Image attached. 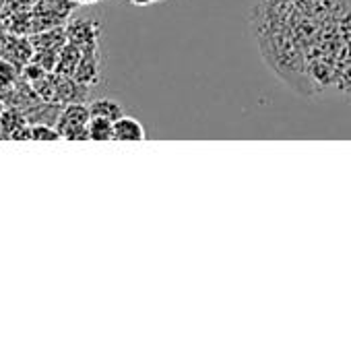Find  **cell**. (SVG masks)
Wrapping results in <instances>:
<instances>
[{
	"label": "cell",
	"mask_w": 351,
	"mask_h": 353,
	"mask_svg": "<svg viewBox=\"0 0 351 353\" xmlns=\"http://www.w3.org/2000/svg\"><path fill=\"white\" fill-rule=\"evenodd\" d=\"M68 41L83 48L97 46V35H99V25L95 21H85V19H72L66 27Z\"/></svg>",
	"instance_id": "277c9868"
},
{
	"label": "cell",
	"mask_w": 351,
	"mask_h": 353,
	"mask_svg": "<svg viewBox=\"0 0 351 353\" xmlns=\"http://www.w3.org/2000/svg\"><path fill=\"white\" fill-rule=\"evenodd\" d=\"M114 141H145V128L137 118L124 114L114 122Z\"/></svg>",
	"instance_id": "8992f818"
},
{
	"label": "cell",
	"mask_w": 351,
	"mask_h": 353,
	"mask_svg": "<svg viewBox=\"0 0 351 353\" xmlns=\"http://www.w3.org/2000/svg\"><path fill=\"white\" fill-rule=\"evenodd\" d=\"M134 2H139V4H149V2H155V0H134Z\"/></svg>",
	"instance_id": "8fae6325"
},
{
	"label": "cell",
	"mask_w": 351,
	"mask_h": 353,
	"mask_svg": "<svg viewBox=\"0 0 351 353\" xmlns=\"http://www.w3.org/2000/svg\"><path fill=\"white\" fill-rule=\"evenodd\" d=\"M89 122H91V110L85 101H72L64 103L56 128L60 130L64 141H89Z\"/></svg>",
	"instance_id": "6da1fadb"
},
{
	"label": "cell",
	"mask_w": 351,
	"mask_h": 353,
	"mask_svg": "<svg viewBox=\"0 0 351 353\" xmlns=\"http://www.w3.org/2000/svg\"><path fill=\"white\" fill-rule=\"evenodd\" d=\"M27 118L19 108L6 105L0 112V139H12L17 134V130H21L23 126H27Z\"/></svg>",
	"instance_id": "52a82bcc"
},
{
	"label": "cell",
	"mask_w": 351,
	"mask_h": 353,
	"mask_svg": "<svg viewBox=\"0 0 351 353\" xmlns=\"http://www.w3.org/2000/svg\"><path fill=\"white\" fill-rule=\"evenodd\" d=\"M31 43H33L35 52L37 50H56V52H60L68 43V35H66L64 27H52V29L33 33L31 35Z\"/></svg>",
	"instance_id": "5b68a950"
},
{
	"label": "cell",
	"mask_w": 351,
	"mask_h": 353,
	"mask_svg": "<svg viewBox=\"0 0 351 353\" xmlns=\"http://www.w3.org/2000/svg\"><path fill=\"white\" fill-rule=\"evenodd\" d=\"M62 134L54 124H31V141H60Z\"/></svg>",
	"instance_id": "30bf717a"
},
{
	"label": "cell",
	"mask_w": 351,
	"mask_h": 353,
	"mask_svg": "<svg viewBox=\"0 0 351 353\" xmlns=\"http://www.w3.org/2000/svg\"><path fill=\"white\" fill-rule=\"evenodd\" d=\"M2 110H4V101L0 99V112H2Z\"/></svg>",
	"instance_id": "4fadbf2b"
},
{
	"label": "cell",
	"mask_w": 351,
	"mask_h": 353,
	"mask_svg": "<svg viewBox=\"0 0 351 353\" xmlns=\"http://www.w3.org/2000/svg\"><path fill=\"white\" fill-rule=\"evenodd\" d=\"M4 4H6V0H0V12H2V8H4Z\"/></svg>",
	"instance_id": "7c38bea8"
},
{
	"label": "cell",
	"mask_w": 351,
	"mask_h": 353,
	"mask_svg": "<svg viewBox=\"0 0 351 353\" xmlns=\"http://www.w3.org/2000/svg\"><path fill=\"white\" fill-rule=\"evenodd\" d=\"M89 141H114V122L106 118H91Z\"/></svg>",
	"instance_id": "9c48e42d"
},
{
	"label": "cell",
	"mask_w": 351,
	"mask_h": 353,
	"mask_svg": "<svg viewBox=\"0 0 351 353\" xmlns=\"http://www.w3.org/2000/svg\"><path fill=\"white\" fill-rule=\"evenodd\" d=\"M33 43H31V37H25V35H12L4 39V46H2V52H0V58H6L10 62H14L17 66H25L33 60Z\"/></svg>",
	"instance_id": "3957f363"
},
{
	"label": "cell",
	"mask_w": 351,
	"mask_h": 353,
	"mask_svg": "<svg viewBox=\"0 0 351 353\" xmlns=\"http://www.w3.org/2000/svg\"><path fill=\"white\" fill-rule=\"evenodd\" d=\"M89 110H91V118H106V120H112V122H116L120 116H124L122 105L116 99H110V97L93 99L89 103Z\"/></svg>",
	"instance_id": "ba28073f"
},
{
	"label": "cell",
	"mask_w": 351,
	"mask_h": 353,
	"mask_svg": "<svg viewBox=\"0 0 351 353\" xmlns=\"http://www.w3.org/2000/svg\"><path fill=\"white\" fill-rule=\"evenodd\" d=\"M72 6H74V0H35L31 6V14H33L31 33L60 27L68 19Z\"/></svg>",
	"instance_id": "7a4b0ae2"
}]
</instances>
